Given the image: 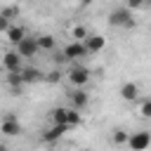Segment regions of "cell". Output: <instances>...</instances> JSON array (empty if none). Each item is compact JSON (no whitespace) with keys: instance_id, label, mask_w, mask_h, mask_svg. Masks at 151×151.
Here are the masks:
<instances>
[{"instance_id":"obj_1","label":"cell","mask_w":151,"mask_h":151,"mask_svg":"<svg viewBox=\"0 0 151 151\" xmlns=\"http://www.w3.org/2000/svg\"><path fill=\"white\" fill-rule=\"evenodd\" d=\"M109 24L116 26V28H134V19H132V12L127 7H118L109 14Z\"/></svg>"},{"instance_id":"obj_2","label":"cell","mask_w":151,"mask_h":151,"mask_svg":"<svg viewBox=\"0 0 151 151\" xmlns=\"http://www.w3.org/2000/svg\"><path fill=\"white\" fill-rule=\"evenodd\" d=\"M90 68L87 66H80V64H73L71 66V71H68V83L73 85V87H83V85H87L90 83Z\"/></svg>"},{"instance_id":"obj_3","label":"cell","mask_w":151,"mask_h":151,"mask_svg":"<svg viewBox=\"0 0 151 151\" xmlns=\"http://www.w3.org/2000/svg\"><path fill=\"white\" fill-rule=\"evenodd\" d=\"M132 151H146L149 149V144H151V134L146 132V130H139V132H132V134H127V142H125Z\"/></svg>"},{"instance_id":"obj_4","label":"cell","mask_w":151,"mask_h":151,"mask_svg":"<svg viewBox=\"0 0 151 151\" xmlns=\"http://www.w3.org/2000/svg\"><path fill=\"white\" fill-rule=\"evenodd\" d=\"M14 52H17L21 59H26V57H35L40 50H38V42H35V38L26 35V38H21V40L14 45Z\"/></svg>"},{"instance_id":"obj_5","label":"cell","mask_w":151,"mask_h":151,"mask_svg":"<svg viewBox=\"0 0 151 151\" xmlns=\"http://www.w3.org/2000/svg\"><path fill=\"white\" fill-rule=\"evenodd\" d=\"M21 123H19V118L17 116H12V113H7L2 120H0V132L5 134V137H19L21 134Z\"/></svg>"},{"instance_id":"obj_6","label":"cell","mask_w":151,"mask_h":151,"mask_svg":"<svg viewBox=\"0 0 151 151\" xmlns=\"http://www.w3.org/2000/svg\"><path fill=\"white\" fill-rule=\"evenodd\" d=\"M83 45H85L87 54H97V52H101L106 47V38L99 35V33H87L85 40H83Z\"/></svg>"},{"instance_id":"obj_7","label":"cell","mask_w":151,"mask_h":151,"mask_svg":"<svg viewBox=\"0 0 151 151\" xmlns=\"http://www.w3.org/2000/svg\"><path fill=\"white\" fill-rule=\"evenodd\" d=\"M2 66H5V71H7V73H17V71H21V68H24V59H21L14 50H9V52H5V54H2Z\"/></svg>"},{"instance_id":"obj_8","label":"cell","mask_w":151,"mask_h":151,"mask_svg":"<svg viewBox=\"0 0 151 151\" xmlns=\"http://www.w3.org/2000/svg\"><path fill=\"white\" fill-rule=\"evenodd\" d=\"M68 101H71V106H68V109H76V111H83V109L87 106V101H90V97H87V92H85L83 87H73V90L68 92Z\"/></svg>"},{"instance_id":"obj_9","label":"cell","mask_w":151,"mask_h":151,"mask_svg":"<svg viewBox=\"0 0 151 151\" xmlns=\"http://www.w3.org/2000/svg\"><path fill=\"white\" fill-rule=\"evenodd\" d=\"M61 54L66 57V61H76V59H83V57H87V50H85V45L83 42H68L64 50H61Z\"/></svg>"},{"instance_id":"obj_10","label":"cell","mask_w":151,"mask_h":151,"mask_svg":"<svg viewBox=\"0 0 151 151\" xmlns=\"http://www.w3.org/2000/svg\"><path fill=\"white\" fill-rule=\"evenodd\" d=\"M66 130H68L66 125H50V127L42 132V139H45L47 144H54V142H59V139L66 134Z\"/></svg>"},{"instance_id":"obj_11","label":"cell","mask_w":151,"mask_h":151,"mask_svg":"<svg viewBox=\"0 0 151 151\" xmlns=\"http://www.w3.org/2000/svg\"><path fill=\"white\" fill-rule=\"evenodd\" d=\"M42 71L40 68H35V66H26V68H21V80H24V85H33V83H40L42 80Z\"/></svg>"},{"instance_id":"obj_12","label":"cell","mask_w":151,"mask_h":151,"mask_svg":"<svg viewBox=\"0 0 151 151\" xmlns=\"http://www.w3.org/2000/svg\"><path fill=\"white\" fill-rule=\"evenodd\" d=\"M35 42H38V50H45V52H52L57 47V38L50 35V33H42V35H35Z\"/></svg>"},{"instance_id":"obj_13","label":"cell","mask_w":151,"mask_h":151,"mask_svg":"<svg viewBox=\"0 0 151 151\" xmlns=\"http://www.w3.org/2000/svg\"><path fill=\"white\" fill-rule=\"evenodd\" d=\"M120 97H123L125 101H134V99L139 97V85H137V83H123Z\"/></svg>"},{"instance_id":"obj_14","label":"cell","mask_w":151,"mask_h":151,"mask_svg":"<svg viewBox=\"0 0 151 151\" xmlns=\"http://www.w3.org/2000/svg\"><path fill=\"white\" fill-rule=\"evenodd\" d=\"M66 106H57L50 111V118H52V125H66ZM68 127V125H66Z\"/></svg>"},{"instance_id":"obj_15","label":"cell","mask_w":151,"mask_h":151,"mask_svg":"<svg viewBox=\"0 0 151 151\" xmlns=\"http://www.w3.org/2000/svg\"><path fill=\"white\" fill-rule=\"evenodd\" d=\"M21 38H26V28H24V26H9V28H7V40H9L12 45H17Z\"/></svg>"},{"instance_id":"obj_16","label":"cell","mask_w":151,"mask_h":151,"mask_svg":"<svg viewBox=\"0 0 151 151\" xmlns=\"http://www.w3.org/2000/svg\"><path fill=\"white\" fill-rule=\"evenodd\" d=\"M83 123V116H80V111H76V109H68L66 111V125L68 127H78Z\"/></svg>"},{"instance_id":"obj_17","label":"cell","mask_w":151,"mask_h":151,"mask_svg":"<svg viewBox=\"0 0 151 151\" xmlns=\"http://www.w3.org/2000/svg\"><path fill=\"white\" fill-rule=\"evenodd\" d=\"M127 134H130V132H125L123 127H116V130L111 132V142H113L116 146H120V144H125V142H127Z\"/></svg>"},{"instance_id":"obj_18","label":"cell","mask_w":151,"mask_h":151,"mask_svg":"<svg viewBox=\"0 0 151 151\" xmlns=\"http://www.w3.org/2000/svg\"><path fill=\"white\" fill-rule=\"evenodd\" d=\"M87 33H90V31H87L85 26H73V28H71V38H73L76 42H83Z\"/></svg>"},{"instance_id":"obj_19","label":"cell","mask_w":151,"mask_h":151,"mask_svg":"<svg viewBox=\"0 0 151 151\" xmlns=\"http://www.w3.org/2000/svg\"><path fill=\"white\" fill-rule=\"evenodd\" d=\"M0 17H5V19L12 24V19H17V17H19V7H17V5H9V7H5V9L0 12Z\"/></svg>"},{"instance_id":"obj_20","label":"cell","mask_w":151,"mask_h":151,"mask_svg":"<svg viewBox=\"0 0 151 151\" xmlns=\"http://www.w3.org/2000/svg\"><path fill=\"white\" fill-rule=\"evenodd\" d=\"M42 80H45V83H59V80H61L59 68H52L50 73H45V76H42Z\"/></svg>"},{"instance_id":"obj_21","label":"cell","mask_w":151,"mask_h":151,"mask_svg":"<svg viewBox=\"0 0 151 151\" xmlns=\"http://www.w3.org/2000/svg\"><path fill=\"white\" fill-rule=\"evenodd\" d=\"M139 113H142V118H151V99H144V101H142Z\"/></svg>"},{"instance_id":"obj_22","label":"cell","mask_w":151,"mask_h":151,"mask_svg":"<svg viewBox=\"0 0 151 151\" xmlns=\"http://www.w3.org/2000/svg\"><path fill=\"white\" fill-rule=\"evenodd\" d=\"M149 0H125V7L132 12V9H139V7H144Z\"/></svg>"},{"instance_id":"obj_23","label":"cell","mask_w":151,"mask_h":151,"mask_svg":"<svg viewBox=\"0 0 151 151\" xmlns=\"http://www.w3.org/2000/svg\"><path fill=\"white\" fill-rule=\"evenodd\" d=\"M9 26H12V24H9L5 17H0V33H7V28H9Z\"/></svg>"},{"instance_id":"obj_24","label":"cell","mask_w":151,"mask_h":151,"mask_svg":"<svg viewBox=\"0 0 151 151\" xmlns=\"http://www.w3.org/2000/svg\"><path fill=\"white\" fill-rule=\"evenodd\" d=\"M54 61H57V64H64V61H66V57H64V54H61V52H59V54H57V57H54Z\"/></svg>"},{"instance_id":"obj_25","label":"cell","mask_w":151,"mask_h":151,"mask_svg":"<svg viewBox=\"0 0 151 151\" xmlns=\"http://www.w3.org/2000/svg\"><path fill=\"white\" fill-rule=\"evenodd\" d=\"M0 151H9V146L7 144H0Z\"/></svg>"},{"instance_id":"obj_26","label":"cell","mask_w":151,"mask_h":151,"mask_svg":"<svg viewBox=\"0 0 151 151\" xmlns=\"http://www.w3.org/2000/svg\"><path fill=\"white\" fill-rule=\"evenodd\" d=\"M80 2H83V5H90V2H94V0H80Z\"/></svg>"},{"instance_id":"obj_27","label":"cell","mask_w":151,"mask_h":151,"mask_svg":"<svg viewBox=\"0 0 151 151\" xmlns=\"http://www.w3.org/2000/svg\"><path fill=\"white\" fill-rule=\"evenodd\" d=\"M80 151H90V149H80Z\"/></svg>"},{"instance_id":"obj_28","label":"cell","mask_w":151,"mask_h":151,"mask_svg":"<svg viewBox=\"0 0 151 151\" xmlns=\"http://www.w3.org/2000/svg\"><path fill=\"white\" fill-rule=\"evenodd\" d=\"M31 2H35V0H31Z\"/></svg>"}]
</instances>
